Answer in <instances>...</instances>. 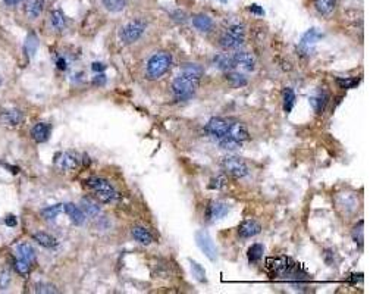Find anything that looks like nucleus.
I'll list each match as a JSON object with an SVG mask.
<instances>
[{"mask_svg": "<svg viewBox=\"0 0 392 294\" xmlns=\"http://www.w3.org/2000/svg\"><path fill=\"white\" fill-rule=\"evenodd\" d=\"M24 121V112L19 109H8L0 114V122L6 127H16Z\"/></svg>", "mask_w": 392, "mask_h": 294, "instance_id": "17", "label": "nucleus"}, {"mask_svg": "<svg viewBox=\"0 0 392 294\" xmlns=\"http://www.w3.org/2000/svg\"><path fill=\"white\" fill-rule=\"evenodd\" d=\"M227 137L242 143V141L250 140V131H248V128L245 127V124L238 122V121H231V119H229L228 134H227Z\"/></svg>", "mask_w": 392, "mask_h": 294, "instance_id": "14", "label": "nucleus"}, {"mask_svg": "<svg viewBox=\"0 0 392 294\" xmlns=\"http://www.w3.org/2000/svg\"><path fill=\"white\" fill-rule=\"evenodd\" d=\"M335 205L341 215L353 217L358 210V199L354 193H340L335 197Z\"/></svg>", "mask_w": 392, "mask_h": 294, "instance_id": "7", "label": "nucleus"}, {"mask_svg": "<svg viewBox=\"0 0 392 294\" xmlns=\"http://www.w3.org/2000/svg\"><path fill=\"white\" fill-rule=\"evenodd\" d=\"M245 40V28L242 24H231L225 30V33L220 36L219 44L223 49H238L240 46L244 44Z\"/></svg>", "mask_w": 392, "mask_h": 294, "instance_id": "4", "label": "nucleus"}, {"mask_svg": "<svg viewBox=\"0 0 392 294\" xmlns=\"http://www.w3.org/2000/svg\"><path fill=\"white\" fill-rule=\"evenodd\" d=\"M195 243L200 247L203 253L207 256L212 262L217 260V249H216L212 237L206 231H197L195 232Z\"/></svg>", "mask_w": 392, "mask_h": 294, "instance_id": "8", "label": "nucleus"}, {"mask_svg": "<svg viewBox=\"0 0 392 294\" xmlns=\"http://www.w3.org/2000/svg\"><path fill=\"white\" fill-rule=\"evenodd\" d=\"M46 6L44 0H28L25 5V15L30 19H37Z\"/></svg>", "mask_w": 392, "mask_h": 294, "instance_id": "23", "label": "nucleus"}, {"mask_svg": "<svg viewBox=\"0 0 392 294\" xmlns=\"http://www.w3.org/2000/svg\"><path fill=\"white\" fill-rule=\"evenodd\" d=\"M219 146L223 149V150H229V152H235L241 149V141L234 140V139H229V137H223V139H219Z\"/></svg>", "mask_w": 392, "mask_h": 294, "instance_id": "37", "label": "nucleus"}, {"mask_svg": "<svg viewBox=\"0 0 392 294\" xmlns=\"http://www.w3.org/2000/svg\"><path fill=\"white\" fill-rule=\"evenodd\" d=\"M295 93H294V90L290 89V87H287V89L284 90V111L287 112V114H290L292 111V108H294V104H295Z\"/></svg>", "mask_w": 392, "mask_h": 294, "instance_id": "35", "label": "nucleus"}, {"mask_svg": "<svg viewBox=\"0 0 392 294\" xmlns=\"http://www.w3.org/2000/svg\"><path fill=\"white\" fill-rule=\"evenodd\" d=\"M260 232H262V225L256 219H245L238 227V235L241 238H251Z\"/></svg>", "mask_w": 392, "mask_h": 294, "instance_id": "16", "label": "nucleus"}, {"mask_svg": "<svg viewBox=\"0 0 392 294\" xmlns=\"http://www.w3.org/2000/svg\"><path fill=\"white\" fill-rule=\"evenodd\" d=\"M81 209H82L84 215L90 218L99 217L101 212L100 205L94 199H91V197H82L81 199Z\"/></svg>", "mask_w": 392, "mask_h": 294, "instance_id": "21", "label": "nucleus"}, {"mask_svg": "<svg viewBox=\"0 0 392 294\" xmlns=\"http://www.w3.org/2000/svg\"><path fill=\"white\" fill-rule=\"evenodd\" d=\"M34 288H36L37 293H58V290H56L54 285L46 284V282H38V284H36Z\"/></svg>", "mask_w": 392, "mask_h": 294, "instance_id": "43", "label": "nucleus"}, {"mask_svg": "<svg viewBox=\"0 0 392 294\" xmlns=\"http://www.w3.org/2000/svg\"><path fill=\"white\" fill-rule=\"evenodd\" d=\"M235 68L238 66L244 71H254L256 69V58L248 51H235L232 55Z\"/></svg>", "mask_w": 392, "mask_h": 294, "instance_id": "15", "label": "nucleus"}, {"mask_svg": "<svg viewBox=\"0 0 392 294\" xmlns=\"http://www.w3.org/2000/svg\"><path fill=\"white\" fill-rule=\"evenodd\" d=\"M31 137L37 143H44L50 137V125L46 122H38L31 128Z\"/></svg>", "mask_w": 392, "mask_h": 294, "instance_id": "20", "label": "nucleus"}, {"mask_svg": "<svg viewBox=\"0 0 392 294\" xmlns=\"http://www.w3.org/2000/svg\"><path fill=\"white\" fill-rule=\"evenodd\" d=\"M228 179L225 178V177H216V178L210 179V184H209V189H212V190H222V189H225L227 187V182Z\"/></svg>", "mask_w": 392, "mask_h": 294, "instance_id": "42", "label": "nucleus"}, {"mask_svg": "<svg viewBox=\"0 0 392 294\" xmlns=\"http://www.w3.org/2000/svg\"><path fill=\"white\" fill-rule=\"evenodd\" d=\"M86 184L90 190L94 193V196L103 203H114L118 200L119 194L107 179L100 178V177H91L86 181Z\"/></svg>", "mask_w": 392, "mask_h": 294, "instance_id": "3", "label": "nucleus"}, {"mask_svg": "<svg viewBox=\"0 0 392 294\" xmlns=\"http://www.w3.org/2000/svg\"><path fill=\"white\" fill-rule=\"evenodd\" d=\"M172 56L167 51H157L149 59L146 66V77L149 79H159L171 69Z\"/></svg>", "mask_w": 392, "mask_h": 294, "instance_id": "1", "label": "nucleus"}, {"mask_svg": "<svg viewBox=\"0 0 392 294\" xmlns=\"http://www.w3.org/2000/svg\"><path fill=\"white\" fill-rule=\"evenodd\" d=\"M64 210L75 225H82V224L86 222V215H84L82 209L78 207L76 205H74V203H66V205H64Z\"/></svg>", "mask_w": 392, "mask_h": 294, "instance_id": "22", "label": "nucleus"}, {"mask_svg": "<svg viewBox=\"0 0 392 294\" xmlns=\"http://www.w3.org/2000/svg\"><path fill=\"white\" fill-rule=\"evenodd\" d=\"M191 262V271H192V275L199 280L200 282H207V278H206V271L203 268L200 263L194 262V260H190Z\"/></svg>", "mask_w": 392, "mask_h": 294, "instance_id": "40", "label": "nucleus"}, {"mask_svg": "<svg viewBox=\"0 0 392 294\" xmlns=\"http://www.w3.org/2000/svg\"><path fill=\"white\" fill-rule=\"evenodd\" d=\"M199 86H200V78L191 77L181 72L172 83V93L177 100H187L194 96Z\"/></svg>", "mask_w": 392, "mask_h": 294, "instance_id": "2", "label": "nucleus"}, {"mask_svg": "<svg viewBox=\"0 0 392 294\" xmlns=\"http://www.w3.org/2000/svg\"><path fill=\"white\" fill-rule=\"evenodd\" d=\"M263 252H265V249H263L262 244L256 243L253 244V246H250L248 250H247L248 262H250V263H257V262H260V259L263 257Z\"/></svg>", "mask_w": 392, "mask_h": 294, "instance_id": "32", "label": "nucleus"}, {"mask_svg": "<svg viewBox=\"0 0 392 294\" xmlns=\"http://www.w3.org/2000/svg\"><path fill=\"white\" fill-rule=\"evenodd\" d=\"M64 210V205H53L49 206V207H44L43 210H41V217L44 218V219H47V221H53V219H56L58 215L61 213Z\"/></svg>", "mask_w": 392, "mask_h": 294, "instance_id": "36", "label": "nucleus"}, {"mask_svg": "<svg viewBox=\"0 0 392 294\" xmlns=\"http://www.w3.org/2000/svg\"><path fill=\"white\" fill-rule=\"evenodd\" d=\"M192 25L200 33H210L213 30L215 24H213V19L210 16H207L204 13H199V15L192 16Z\"/></svg>", "mask_w": 392, "mask_h": 294, "instance_id": "19", "label": "nucleus"}, {"mask_svg": "<svg viewBox=\"0 0 392 294\" xmlns=\"http://www.w3.org/2000/svg\"><path fill=\"white\" fill-rule=\"evenodd\" d=\"M181 72L195 78H202L203 75L202 66H199L197 64H184L182 69H181Z\"/></svg>", "mask_w": 392, "mask_h": 294, "instance_id": "38", "label": "nucleus"}, {"mask_svg": "<svg viewBox=\"0 0 392 294\" xmlns=\"http://www.w3.org/2000/svg\"><path fill=\"white\" fill-rule=\"evenodd\" d=\"M24 0H5V3H6V6H16V5H19V3H22Z\"/></svg>", "mask_w": 392, "mask_h": 294, "instance_id": "50", "label": "nucleus"}, {"mask_svg": "<svg viewBox=\"0 0 392 294\" xmlns=\"http://www.w3.org/2000/svg\"><path fill=\"white\" fill-rule=\"evenodd\" d=\"M9 282H11V274H9L8 271H3V272L0 274V288H2V290L8 288Z\"/></svg>", "mask_w": 392, "mask_h": 294, "instance_id": "44", "label": "nucleus"}, {"mask_svg": "<svg viewBox=\"0 0 392 294\" xmlns=\"http://www.w3.org/2000/svg\"><path fill=\"white\" fill-rule=\"evenodd\" d=\"M220 168H222L223 174L231 177V178L240 179L248 175L247 164L238 156H225V157H222Z\"/></svg>", "mask_w": 392, "mask_h": 294, "instance_id": "5", "label": "nucleus"}, {"mask_svg": "<svg viewBox=\"0 0 392 294\" xmlns=\"http://www.w3.org/2000/svg\"><path fill=\"white\" fill-rule=\"evenodd\" d=\"M81 164V157L75 152H64L56 157V167L61 171L69 172V171H75L76 168Z\"/></svg>", "mask_w": 392, "mask_h": 294, "instance_id": "12", "label": "nucleus"}, {"mask_svg": "<svg viewBox=\"0 0 392 294\" xmlns=\"http://www.w3.org/2000/svg\"><path fill=\"white\" fill-rule=\"evenodd\" d=\"M323 37L322 33H319L316 28H310L303 37H301V41L298 44V53L303 56V58H309L312 55V50H313V46L316 44L319 40Z\"/></svg>", "mask_w": 392, "mask_h": 294, "instance_id": "9", "label": "nucleus"}, {"mask_svg": "<svg viewBox=\"0 0 392 294\" xmlns=\"http://www.w3.org/2000/svg\"><path fill=\"white\" fill-rule=\"evenodd\" d=\"M228 125H229V119H225V118H212L209 122H207V125H206V131L216 139V140H219V139H223V137H227V134H228Z\"/></svg>", "mask_w": 392, "mask_h": 294, "instance_id": "11", "label": "nucleus"}, {"mask_svg": "<svg viewBox=\"0 0 392 294\" xmlns=\"http://www.w3.org/2000/svg\"><path fill=\"white\" fill-rule=\"evenodd\" d=\"M56 66H58V69H61V71H65V69L68 68V64H66V59H65V58H58V61H56Z\"/></svg>", "mask_w": 392, "mask_h": 294, "instance_id": "48", "label": "nucleus"}, {"mask_svg": "<svg viewBox=\"0 0 392 294\" xmlns=\"http://www.w3.org/2000/svg\"><path fill=\"white\" fill-rule=\"evenodd\" d=\"M313 5L316 8V11L323 16H329L333 12L337 0H313Z\"/></svg>", "mask_w": 392, "mask_h": 294, "instance_id": "28", "label": "nucleus"}, {"mask_svg": "<svg viewBox=\"0 0 392 294\" xmlns=\"http://www.w3.org/2000/svg\"><path fill=\"white\" fill-rule=\"evenodd\" d=\"M30 269H31V263L28 260H24V259H16L15 260V271L19 274V275H28L30 274Z\"/></svg>", "mask_w": 392, "mask_h": 294, "instance_id": "41", "label": "nucleus"}, {"mask_svg": "<svg viewBox=\"0 0 392 294\" xmlns=\"http://www.w3.org/2000/svg\"><path fill=\"white\" fill-rule=\"evenodd\" d=\"M16 253L18 256L21 257V259H24V260H28L30 263H33L34 262V259H36V250L33 249V246H30V244H19L18 247H16Z\"/></svg>", "mask_w": 392, "mask_h": 294, "instance_id": "30", "label": "nucleus"}, {"mask_svg": "<svg viewBox=\"0 0 392 294\" xmlns=\"http://www.w3.org/2000/svg\"><path fill=\"white\" fill-rule=\"evenodd\" d=\"M101 3L106 8V11L118 13L124 11V8L127 5V0H101Z\"/></svg>", "mask_w": 392, "mask_h": 294, "instance_id": "34", "label": "nucleus"}, {"mask_svg": "<svg viewBox=\"0 0 392 294\" xmlns=\"http://www.w3.org/2000/svg\"><path fill=\"white\" fill-rule=\"evenodd\" d=\"M146 22L143 19H132L127 22L119 31V39L124 44H132L137 40L141 39V36L146 31Z\"/></svg>", "mask_w": 392, "mask_h": 294, "instance_id": "6", "label": "nucleus"}, {"mask_svg": "<svg viewBox=\"0 0 392 294\" xmlns=\"http://www.w3.org/2000/svg\"><path fill=\"white\" fill-rule=\"evenodd\" d=\"M351 235H353V240H354L355 244H358L360 247H363L365 244V221H358L354 225V228L351 231Z\"/></svg>", "mask_w": 392, "mask_h": 294, "instance_id": "33", "label": "nucleus"}, {"mask_svg": "<svg viewBox=\"0 0 392 294\" xmlns=\"http://www.w3.org/2000/svg\"><path fill=\"white\" fill-rule=\"evenodd\" d=\"M50 24L53 30L56 31H64L68 26V19L65 16V13L61 9H53L50 12Z\"/></svg>", "mask_w": 392, "mask_h": 294, "instance_id": "26", "label": "nucleus"}, {"mask_svg": "<svg viewBox=\"0 0 392 294\" xmlns=\"http://www.w3.org/2000/svg\"><path fill=\"white\" fill-rule=\"evenodd\" d=\"M227 81L229 83V86L234 87V89H241V87L247 86V78L240 72H234V71L227 72Z\"/></svg>", "mask_w": 392, "mask_h": 294, "instance_id": "29", "label": "nucleus"}, {"mask_svg": "<svg viewBox=\"0 0 392 294\" xmlns=\"http://www.w3.org/2000/svg\"><path fill=\"white\" fill-rule=\"evenodd\" d=\"M248 12L254 13V15H257V16H263L265 15V11H263V8H260L259 5H250L248 6Z\"/></svg>", "mask_w": 392, "mask_h": 294, "instance_id": "46", "label": "nucleus"}, {"mask_svg": "<svg viewBox=\"0 0 392 294\" xmlns=\"http://www.w3.org/2000/svg\"><path fill=\"white\" fill-rule=\"evenodd\" d=\"M37 49H38L37 36H36L34 33H30V34L26 36L25 43H24V51H25V55L28 56V58H33V56L36 55Z\"/></svg>", "mask_w": 392, "mask_h": 294, "instance_id": "31", "label": "nucleus"}, {"mask_svg": "<svg viewBox=\"0 0 392 294\" xmlns=\"http://www.w3.org/2000/svg\"><path fill=\"white\" fill-rule=\"evenodd\" d=\"M229 212V205L222 202V200H213L209 205L206 206V212H204V218L209 222H215L219 221L223 217H227Z\"/></svg>", "mask_w": 392, "mask_h": 294, "instance_id": "10", "label": "nucleus"}, {"mask_svg": "<svg viewBox=\"0 0 392 294\" xmlns=\"http://www.w3.org/2000/svg\"><path fill=\"white\" fill-rule=\"evenodd\" d=\"M213 64L217 69L220 71H232L235 68V64H234V59H232V55H228V53H219L213 58Z\"/></svg>", "mask_w": 392, "mask_h": 294, "instance_id": "24", "label": "nucleus"}, {"mask_svg": "<svg viewBox=\"0 0 392 294\" xmlns=\"http://www.w3.org/2000/svg\"><path fill=\"white\" fill-rule=\"evenodd\" d=\"M91 69L94 71V72H103L104 69H106V65L104 64H100V62H94V64L91 65Z\"/></svg>", "mask_w": 392, "mask_h": 294, "instance_id": "47", "label": "nucleus"}, {"mask_svg": "<svg viewBox=\"0 0 392 294\" xmlns=\"http://www.w3.org/2000/svg\"><path fill=\"white\" fill-rule=\"evenodd\" d=\"M328 102H329V93L325 89L319 90L315 96H312V97H310V104H312V108L315 109V112H316L317 115H322V114H323V111H325V108H326Z\"/></svg>", "mask_w": 392, "mask_h": 294, "instance_id": "18", "label": "nucleus"}, {"mask_svg": "<svg viewBox=\"0 0 392 294\" xmlns=\"http://www.w3.org/2000/svg\"><path fill=\"white\" fill-rule=\"evenodd\" d=\"M0 84H2V81H0Z\"/></svg>", "mask_w": 392, "mask_h": 294, "instance_id": "51", "label": "nucleus"}, {"mask_svg": "<svg viewBox=\"0 0 392 294\" xmlns=\"http://www.w3.org/2000/svg\"><path fill=\"white\" fill-rule=\"evenodd\" d=\"M5 224L8 225V227H16V218L15 217H8L6 219H5Z\"/></svg>", "mask_w": 392, "mask_h": 294, "instance_id": "49", "label": "nucleus"}, {"mask_svg": "<svg viewBox=\"0 0 392 294\" xmlns=\"http://www.w3.org/2000/svg\"><path fill=\"white\" fill-rule=\"evenodd\" d=\"M33 238L36 240V243L40 244L41 247H46V249H53V247L58 246V240H56L53 235L47 234V232H43V231L36 232V234L33 235Z\"/></svg>", "mask_w": 392, "mask_h": 294, "instance_id": "27", "label": "nucleus"}, {"mask_svg": "<svg viewBox=\"0 0 392 294\" xmlns=\"http://www.w3.org/2000/svg\"><path fill=\"white\" fill-rule=\"evenodd\" d=\"M131 234H132V237H134L135 242H138L139 244H144V246H149V244H152L153 242H154L152 232L149 230H146L144 227H139V225L132 227Z\"/></svg>", "mask_w": 392, "mask_h": 294, "instance_id": "25", "label": "nucleus"}, {"mask_svg": "<svg viewBox=\"0 0 392 294\" xmlns=\"http://www.w3.org/2000/svg\"><path fill=\"white\" fill-rule=\"evenodd\" d=\"M337 84L344 90L355 89L360 84V78H337Z\"/></svg>", "mask_w": 392, "mask_h": 294, "instance_id": "39", "label": "nucleus"}, {"mask_svg": "<svg viewBox=\"0 0 392 294\" xmlns=\"http://www.w3.org/2000/svg\"><path fill=\"white\" fill-rule=\"evenodd\" d=\"M292 262L290 257H287V256H279V257H267L266 259V266L270 269L273 274H276V275H284L290 266H291Z\"/></svg>", "mask_w": 392, "mask_h": 294, "instance_id": "13", "label": "nucleus"}, {"mask_svg": "<svg viewBox=\"0 0 392 294\" xmlns=\"http://www.w3.org/2000/svg\"><path fill=\"white\" fill-rule=\"evenodd\" d=\"M106 75L104 74H99V75H96V77L93 78V86H96V87H103L104 84H106Z\"/></svg>", "mask_w": 392, "mask_h": 294, "instance_id": "45", "label": "nucleus"}]
</instances>
